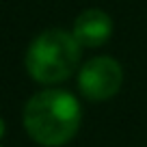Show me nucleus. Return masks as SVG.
I'll list each match as a JSON object with an SVG mask.
<instances>
[{
	"label": "nucleus",
	"mask_w": 147,
	"mask_h": 147,
	"mask_svg": "<svg viewBox=\"0 0 147 147\" xmlns=\"http://www.w3.org/2000/svg\"><path fill=\"white\" fill-rule=\"evenodd\" d=\"M121 84L123 67L113 56H93L78 69V89L91 102H104L115 97Z\"/></svg>",
	"instance_id": "obj_3"
},
{
	"label": "nucleus",
	"mask_w": 147,
	"mask_h": 147,
	"mask_svg": "<svg viewBox=\"0 0 147 147\" xmlns=\"http://www.w3.org/2000/svg\"><path fill=\"white\" fill-rule=\"evenodd\" d=\"M26 134L43 147H63L78 134L82 108L76 95L48 87L28 97L22 113Z\"/></svg>",
	"instance_id": "obj_1"
},
{
	"label": "nucleus",
	"mask_w": 147,
	"mask_h": 147,
	"mask_svg": "<svg viewBox=\"0 0 147 147\" xmlns=\"http://www.w3.org/2000/svg\"><path fill=\"white\" fill-rule=\"evenodd\" d=\"M5 130H7V125H5V119L0 117V141H2V136H5Z\"/></svg>",
	"instance_id": "obj_5"
},
{
	"label": "nucleus",
	"mask_w": 147,
	"mask_h": 147,
	"mask_svg": "<svg viewBox=\"0 0 147 147\" xmlns=\"http://www.w3.org/2000/svg\"><path fill=\"white\" fill-rule=\"evenodd\" d=\"M74 39L80 43V48H100L113 35V18L102 9H84L71 26Z\"/></svg>",
	"instance_id": "obj_4"
},
{
	"label": "nucleus",
	"mask_w": 147,
	"mask_h": 147,
	"mask_svg": "<svg viewBox=\"0 0 147 147\" xmlns=\"http://www.w3.org/2000/svg\"><path fill=\"white\" fill-rule=\"evenodd\" d=\"M82 48L71 30L48 28L30 41L24 54V67L35 82L54 87L65 82L80 67Z\"/></svg>",
	"instance_id": "obj_2"
}]
</instances>
